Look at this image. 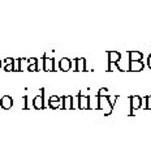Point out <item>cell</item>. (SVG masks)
Returning a JSON list of instances; mask_svg holds the SVG:
<instances>
[{"label": "cell", "mask_w": 151, "mask_h": 141, "mask_svg": "<svg viewBox=\"0 0 151 141\" xmlns=\"http://www.w3.org/2000/svg\"><path fill=\"white\" fill-rule=\"evenodd\" d=\"M12 105H13V101H12L11 97L5 95V97H3V98L0 99V107H3L4 110L11 108V107H12Z\"/></svg>", "instance_id": "cell-1"}, {"label": "cell", "mask_w": 151, "mask_h": 141, "mask_svg": "<svg viewBox=\"0 0 151 141\" xmlns=\"http://www.w3.org/2000/svg\"><path fill=\"white\" fill-rule=\"evenodd\" d=\"M145 67L142 61H129V69L138 72V71H142V68Z\"/></svg>", "instance_id": "cell-2"}, {"label": "cell", "mask_w": 151, "mask_h": 141, "mask_svg": "<svg viewBox=\"0 0 151 141\" xmlns=\"http://www.w3.org/2000/svg\"><path fill=\"white\" fill-rule=\"evenodd\" d=\"M142 59H143L142 52H139V51L129 52V61H141Z\"/></svg>", "instance_id": "cell-3"}, {"label": "cell", "mask_w": 151, "mask_h": 141, "mask_svg": "<svg viewBox=\"0 0 151 141\" xmlns=\"http://www.w3.org/2000/svg\"><path fill=\"white\" fill-rule=\"evenodd\" d=\"M108 58H109V63H116L120 60L121 55L117 51H112V52H108Z\"/></svg>", "instance_id": "cell-4"}, {"label": "cell", "mask_w": 151, "mask_h": 141, "mask_svg": "<svg viewBox=\"0 0 151 141\" xmlns=\"http://www.w3.org/2000/svg\"><path fill=\"white\" fill-rule=\"evenodd\" d=\"M59 67H60L61 71H69L70 69V60H68V59H63V60H60Z\"/></svg>", "instance_id": "cell-5"}, {"label": "cell", "mask_w": 151, "mask_h": 141, "mask_svg": "<svg viewBox=\"0 0 151 141\" xmlns=\"http://www.w3.org/2000/svg\"><path fill=\"white\" fill-rule=\"evenodd\" d=\"M142 99L139 98V97H132V110H136L138 107H141V105H142Z\"/></svg>", "instance_id": "cell-6"}, {"label": "cell", "mask_w": 151, "mask_h": 141, "mask_svg": "<svg viewBox=\"0 0 151 141\" xmlns=\"http://www.w3.org/2000/svg\"><path fill=\"white\" fill-rule=\"evenodd\" d=\"M50 106H51L52 108H56L58 106H60V99H59L58 97H52V98L50 99Z\"/></svg>", "instance_id": "cell-7"}, {"label": "cell", "mask_w": 151, "mask_h": 141, "mask_svg": "<svg viewBox=\"0 0 151 141\" xmlns=\"http://www.w3.org/2000/svg\"><path fill=\"white\" fill-rule=\"evenodd\" d=\"M34 106H35V108H42L43 107V97H37L35 99H34Z\"/></svg>", "instance_id": "cell-8"}, {"label": "cell", "mask_w": 151, "mask_h": 141, "mask_svg": "<svg viewBox=\"0 0 151 141\" xmlns=\"http://www.w3.org/2000/svg\"><path fill=\"white\" fill-rule=\"evenodd\" d=\"M77 71H86L83 59H77Z\"/></svg>", "instance_id": "cell-9"}, {"label": "cell", "mask_w": 151, "mask_h": 141, "mask_svg": "<svg viewBox=\"0 0 151 141\" xmlns=\"http://www.w3.org/2000/svg\"><path fill=\"white\" fill-rule=\"evenodd\" d=\"M46 61V67H45V69L46 71H53V60L52 59H47Z\"/></svg>", "instance_id": "cell-10"}, {"label": "cell", "mask_w": 151, "mask_h": 141, "mask_svg": "<svg viewBox=\"0 0 151 141\" xmlns=\"http://www.w3.org/2000/svg\"><path fill=\"white\" fill-rule=\"evenodd\" d=\"M87 99H89V98L80 95V107H85V106H86V101H87Z\"/></svg>", "instance_id": "cell-11"}, {"label": "cell", "mask_w": 151, "mask_h": 141, "mask_svg": "<svg viewBox=\"0 0 151 141\" xmlns=\"http://www.w3.org/2000/svg\"><path fill=\"white\" fill-rule=\"evenodd\" d=\"M149 65H150V68H151V55H150V58H149Z\"/></svg>", "instance_id": "cell-12"}, {"label": "cell", "mask_w": 151, "mask_h": 141, "mask_svg": "<svg viewBox=\"0 0 151 141\" xmlns=\"http://www.w3.org/2000/svg\"><path fill=\"white\" fill-rule=\"evenodd\" d=\"M0 64H1V63H0Z\"/></svg>", "instance_id": "cell-13"}]
</instances>
